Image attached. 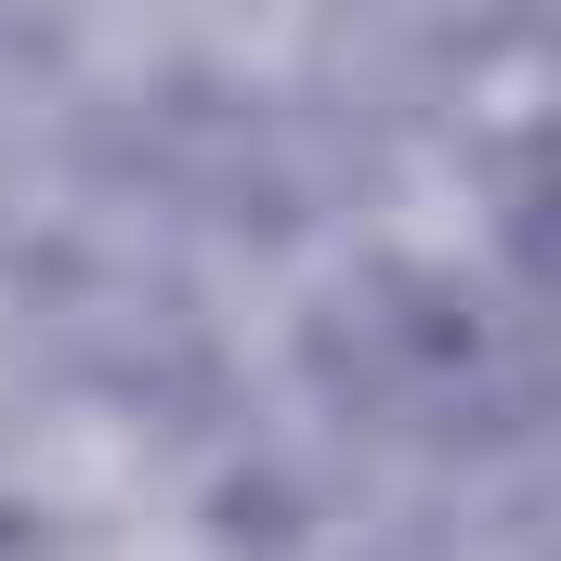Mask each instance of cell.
Here are the masks:
<instances>
[]
</instances>
